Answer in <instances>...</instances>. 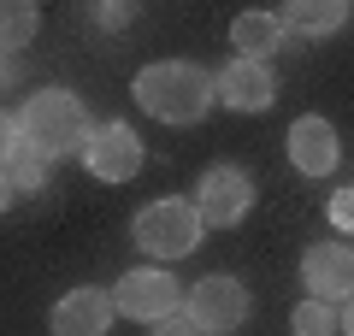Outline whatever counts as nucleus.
<instances>
[{"label": "nucleus", "instance_id": "13", "mask_svg": "<svg viewBox=\"0 0 354 336\" xmlns=\"http://www.w3.org/2000/svg\"><path fill=\"white\" fill-rule=\"evenodd\" d=\"M278 18H283V30H295V36L325 41V36H337V30H342L348 6H342V0H290Z\"/></svg>", "mask_w": 354, "mask_h": 336}, {"label": "nucleus", "instance_id": "10", "mask_svg": "<svg viewBox=\"0 0 354 336\" xmlns=\"http://www.w3.org/2000/svg\"><path fill=\"white\" fill-rule=\"evenodd\" d=\"M218 100H225L230 112H266L278 100V77H272V65L230 59L225 71H218Z\"/></svg>", "mask_w": 354, "mask_h": 336}, {"label": "nucleus", "instance_id": "6", "mask_svg": "<svg viewBox=\"0 0 354 336\" xmlns=\"http://www.w3.org/2000/svg\"><path fill=\"white\" fill-rule=\"evenodd\" d=\"M113 307L124 312V319L160 324L165 312H177V277L160 272V265H130V272L113 283Z\"/></svg>", "mask_w": 354, "mask_h": 336}, {"label": "nucleus", "instance_id": "14", "mask_svg": "<svg viewBox=\"0 0 354 336\" xmlns=\"http://www.w3.org/2000/svg\"><path fill=\"white\" fill-rule=\"evenodd\" d=\"M36 30H41V12L30 6V0H0V48H6V53L30 48Z\"/></svg>", "mask_w": 354, "mask_h": 336}, {"label": "nucleus", "instance_id": "20", "mask_svg": "<svg viewBox=\"0 0 354 336\" xmlns=\"http://www.w3.org/2000/svg\"><path fill=\"white\" fill-rule=\"evenodd\" d=\"M95 18H101L106 30H124L130 18H136V6H101V12H95Z\"/></svg>", "mask_w": 354, "mask_h": 336}, {"label": "nucleus", "instance_id": "16", "mask_svg": "<svg viewBox=\"0 0 354 336\" xmlns=\"http://www.w3.org/2000/svg\"><path fill=\"white\" fill-rule=\"evenodd\" d=\"M290 330L295 336H337V307H325V301H301V307L290 312Z\"/></svg>", "mask_w": 354, "mask_h": 336}, {"label": "nucleus", "instance_id": "7", "mask_svg": "<svg viewBox=\"0 0 354 336\" xmlns=\"http://www.w3.org/2000/svg\"><path fill=\"white\" fill-rule=\"evenodd\" d=\"M301 283H307V301H354V248L348 242H313L301 254Z\"/></svg>", "mask_w": 354, "mask_h": 336}, {"label": "nucleus", "instance_id": "4", "mask_svg": "<svg viewBox=\"0 0 354 336\" xmlns=\"http://www.w3.org/2000/svg\"><path fill=\"white\" fill-rule=\"evenodd\" d=\"M183 312L201 324V336H230V330L248 324V289H242L236 277L213 272V277H201V283L183 295Z\"/></svg>", "mask_w": 354, "mask_h": 336}, {"label": "nucleus", "instance_id": "11", "mask_svg": "<svg viewBox=\"0 0 354 336\" xmlns=\"http://www.w3.org/2000/svg\"><path fill=\"white\" fill-rule=\"evenodd\" d=\"M337 160H342V142L330 130V118H295V130H290V165L295 171L301 177H330Z\"/></svg>", "mask_w": 354, "mask_h": 336}, {"label": "nucleus", "instance_id": "18", "mask_svg": "<svg viewBox=\"0 0 354 336\" xmlns=\"http://www.w3.org/2000/svg\"><path fill=\"white\" fill-rule=\"evenodd\" d=\"M153 336H201V324H195L189 312H165V319L153 324Z\"/></svg>", "mask_w": 354, "mask_h": 336}, {"label": "nucleus", "instance_id": "12", "mask_svg": "<svg viewBox=\"0 0 354 336\" xmlns=\"http://www.w3.org/2000/svg\"><path fill=\"white\" fill-rule=\"evenodd\" d=\"M283 18L278 12H266V6H242L236 18H230V48H236V59H254V65H266L272 53L283 48Z\"/></svg>", "mask_w": 354, "mask_h": 336}, {"label": "nucleus", "instance_id": "8", "mask_svg": "<svg viewBox=\"0 0 354 336\" xmlns=\"http://www.w3.org/2000/svg\"><path fill=\"white\" fill-rule=\"evenodd\" d=\"M83 165H88V177H101V183H130V177L142 171V142H136V130H130V124L88 130Z\"/></svg>", "mask_w": 354, "mask_h": 336}, {"label": "nucleus", "instance_id": "9", "mask_svg": "<svg viewBox=\"0 0 354 336\" xmlns=\"http://www.w3.org/2000/svg\"><path fill=\"white\" fill-rule=\"evenodd\" d=\"M113 319H118L113 289L83 283V289H71V295H59V301H53L48 330H53V336H106V330H113Z\"/></svg>", "mask_w": 354, "mask_h": 336}, {"label": "nucleus", "instance_id": "15", "mask_svg": "<svg viewBox=\"0 0 354 336\" xmlns=\"http://www.w3.org/2000/svg\"><path fill=\"white\" fill-rule=\"evenodd\" d=\"M6 183L24 189V195H36V189H48V160H41L30 142H18V153L6 160Z\"/></svg>", "mask_w": 354, "mask_h": 336}, {"label": "nucleus", "instance_id": "2", "mask_svg": "<svg viewBox=\"0 0 354 336\" xmlns=\"http://www.w3.org/2000/svg\"><path fill=\"white\" fill-rule=\"evenodd\" d=\"M18 130L41 160H65V153H83L88 142V112L71 88H36L18 112Z\"/></svg>", "mask_w": 354, "mask_h": 336}, {"label": "nucleus", "instance_id": "19", "mask_svg": "<svg viewBox=\"0 0 354 336\" xmlns=\"http://www.w3.org/2000/svg\"><path fill=\"white\" fill-rule=\"evenodd\" d=\"M330 224L337 230H354V189H337L330 195Z\"/></svg>", "mask_w": 354, "mask_h": 336}, {"label": "nucleus", "instance_id": "21", "mask_svg": "<svg viewBox=\"0 0 354 336\" xmlns=\"http://www.w3.org/2000/svg\"><path fill=\"white\" fill-rule=\"evenodd\" d=\"M12 83H18V53L0 48V88H12Z\"/></svg>", "mask_w": 354, "mask_h": 336}, {"label": "nucleus", "instance_id": "17", "mask_svg": "<svg viewBox=\"0 0 354 336\" xmlns=\"http://www.w3.org/2000/svg\"><path fill=\"white\" fill-rule=\"evenodd\" d=\"M18 142H24V130H18V112H0V171H6V160L18 153Z\"/></svg>", "mask_w": 354, "mask_h": 336}, {"label": "nucleus", "instance_id": "1", "mask_svg": "<svg viewBox=\"0 0 354 336\" xmlns=\"http://www.w3.org/2000/svg\"><path fill=\"white\" fill-rule=\"evenodd\" d=\"M136 100L160 124H201L207 106L218 100V77L201 71L195 59H160V65H142Z\"/></svg>", "mask_w": 354, "mask_h": 336}, {"label": "nucleus", "instance_id": "3", "mask_svg": "<svg viewBox=\"0 0 354 336\" xmlns=\"http://www.w3.org/2000/svg\"><path fill=\"white\" fill-rule=\"evenodd\" d=\"M201 212H195V200H148V207L130 218V236H136V248L148 254V260H183V254H195V242H201Z\"/></svg>", "mask_w": 354, "mask_h": 336}, {"label": "nucleus", "instance_id": "5", "mask_svg": "<svg viewBox=\"0 0 354 336\" xmlns=\"http://www.w3.org/2000/svg\"><path fill=\"white\" fill-rule=\"evenodd\" d=\"M254 207V183L242 165H213V171L201 177V189H195V212H201L207 230H230V224H242Z\"/></svg>", "mask_w": 354, "mask_h": 336}, {"label": "nucleus", "instance_id": "22", "mask_svg": "<svg viewBox=\"0 0 354 336\" xmlns=\"http://www.w3.org/2000/svg\"><path fill=\"white\" fill-rule=\"evenodd\" d=\"M337 330L354 336V301H342V307H337Z\"/></svg>", "mask_w": 354, "mask_h": 336}, {"label": "nucleus", "instance_id": "23", "mask_svg": "<svg viewBox=\"0 0 354 336\" xmlns=\"http://www.w3.org/2000/svg\"><path fill=\"white\" fill-rule=\"evenodd\" d=\"M12 195H18V189H12V183H6V171H0V212L12 207Z\"/></svg>", "mask_w": 354, "mask_h": 336}]
</instances>
